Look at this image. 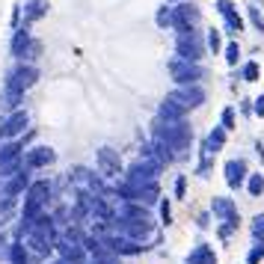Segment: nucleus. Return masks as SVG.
<instances>
[{
  "instance_id": "6",
  "label": "nucleus",
  "mask_w": 264,
  "mask_h": 264,
  "mask_svg": "<svg viewBox=\"0 0 264 264\" xmlns=\"http://www.w3.org/2000/svg\"><path fill=\"white\" fill-rule=\"evenodd\" d=\"M169 101L178 104V107H196V104H202V92L199 89H178Z\"/></svg>"
},
{
  "instance_id": "20",
  "label": "nucleus",
  "mask_w": 264,
  "mask_h": 264,
  "mask_svg": "<svg viewBox=\"0 0 264 264\" xmlns=\"http://www.w3.org/2000/svg\"><path fill=\"white\" fill-rule=\"evenodd\" d=\"M243 74H246V80H255V77H258V68H255V66H246V71H243Z\"/></svg>"
},
{
  "instance_id": "25",
  "label": "nucleus",
  "mask_w": 264,
  "mask_h": 264,
  "mask_svg": "<svg viewBox=\"0 0 264 264\" xmlns=\"http://www.w3.org/2000/svg\"><path fill=\"white\" fill-rule=\"evenodd\" d=\"M211 48H214V51L220 48V36H217V33H211Z\"/></svg>"
},
{
  "instance_id": "23",
  "label": "nucleus",
  "mask_w": 264,
  "mask_h": 264,
  "mask_svg": "<svg viewBox=\"0 0 264 264\" xmlns=\"http://www.w3.org/2000/svg\"><path fill=\"white\" fill-rule=\"evenodd\" d=\"M223 122H226V128H231V122H234V116H231V110L223 113Z\"/></svg>"
},
{
  "instance_id": "14",
  "label": "nucleus",
  "mask_w": 264,
  "mask_h": 264,
  "mask_svg": "<svg viewBox=\"0 0 264 264\" xmlns=\"http://www.w3.org/2000/svg\"><path fill=\"white\" fill-rule=\"evenodd\" d=\"M21 164H24V158H15V161H6V164H0V175H12V172H21Z\"/></svg>"
},
{
  "instance_id": "7",
  "label": "nucleus",
  "mask_w": 264,
  "mask_h": 264,
  "mask_svg": "<svg viewBox=\"0 0 264 264\" xmlns=\"http://www.w3.org/2000/svg\"><path fill=\"white\" fill-rule=\"evenodd\" d=\"M178 51L187 57V60H196L199 54H202V48H199V39L193 33L190 36H181V42H178Z\"/></svg>"
},
{
  "instance_id": "3",
  "label": "nucleus",
  "mask_w": 264,
  "mask_h": 264,
  "mask_svg": "<svg viewBox=\"0 0 264 264\" xmlns=\"http://www.w3.org/2000/svg\"><path fill=\"white\" fill-rule=\"evenodd\" d=\"M98 169L104 175H119L122 172V161L113 149H98Z\"/></svg>"
},
{
  "instance_id": "21",
  "label": "nucleus",
  "mask_w": 264,
  "mask_h": 264,
  "mask_svg": "<svg viewBox=\"0 0 264 264\" xmlns=\"http://www.w3.org/2000/svg\"><path fill=\"white\" fill-rule=\"evenodd\" d=\"M223 143V131H214L211 134V146H220Z\"/></svg>"
},
{
  "instance_id": "18",
  "label": "nucleus",
  "mask_w": 264,
  "mask_h": 264,
  "mask_svg": "<svg viewBox=\"0 0 264 264\" xmlns=\"http://www.w3.org/2000/svg\"><path fill=\"white\" fill-rule=\"evenodd\" d=\"M240 172H243V166H240V164H229V181H231V184H237V181H240Z\"/></svg>"
},
{
  "instance_id": "1",
  "label": "nucleus",
  "mask_w": 264,
  "mask_h": 264,
  "mask_svg": "<svg viewBox=\"0 0 264 264\" xmlns=\"http://www.w3.org/2000/svg\"><path fill=\"white\" fill-rule=\"evenodd\" d=\"M36 80H39V71L33 66H18L12 74H9V80H6V86L9 89H15V92H21L24 95V89H30Z\"/></svg>"
},
{
  "instance_id": "12",
  "label": "nucleus",
  "mask_w": 264,
  "mask_h": 264,
  "mask_svg": "<svg viewBox=\"0 0 264 264\" xmlns=\"http://www.w3.org/2000/svg\"><path fill=\"white\" fill-rule=\"evenodd\" d=\"M27 45H30V33H27V30H18L15 39H12V54H15V57H24Z\"/></svg>"
},
{
  "instance_id": "10",
  "label": "nucleus",
  "mask_w": 264,
  "mask_h": 264,
  "mask_svg": "<svg viewBox=\"0 0 264 264\" xmlns=\"http://www.w3.org/2000/svg\"><path fill=\"white\" fill-rule=\"evenodd\" d=\"M45 196H48V184H45V181L33 184V187H30V193H27V211H33V208H36V205H39Z\"/></svg>"
},
{
  "instance_id": "27",
  "label": "nucleus",
  "mask_w": 264,
  "mask_h": 264,
  "mask_svg": "<svg viewBox=\"0 0 264 264\" xmlns=\"http://www.w3.org/2000/svg\"><path fill=\"white\" fill-rule=\"evenodd\" d=\"M255 110H258V113H261V116H264V95H261V98H258V104H255Z\"/></svg>"
},
{
  "instance_id": "2",
  "label": "nucleus",
  "mask_w": 264,
  "mask_h": 264,
  "mask_svg": "<svg viewBox=\"0 0 264 264\" xmlns=\"http://www.w3.org/2000/svg\"><path fill=\"white\" fill-rule=\"evenodd\" d=\"M54 149H48V146H36V149H30L27 152V158H24V166H30V169H36V166H48L54 164Z\"/></svg>"
},
{
  "instance_id": "13",
  "label": "nucleus",
  "mask_w": 264,
  "mask_h": 264,
  "mask_svg": "<svg viewBox=\"0 0 264 264\" xmlns=\"http://www.w3.org/2000/svg\"><path fill=\"white\" fill-rule=\"evenodd\" d=\"M15 158H21V146H18V143H6V146H0V164L15 161Z\"/></svg>"
},
{
  "instance_id": "16",
  "label": "nucleus",
  "mask_w": 264,
  "mask_h": 264,
  "mask_svg": "<svg viewBox=\"0 0 264 264\" xmlns=\"http://www.w3.org/2000/svg\"><path fill=\"white\" fill-rule=\"evenodd\" d=\"M3 104H6V107H18V101H21V92H15V89H9V86H6V92H3Z\"/></svg>"
},
{
  "instance_id": "8",
  "label": "nucleus",
  "mask_w": 264,
  "mask_h": 264,
  "mask_svg": "<svg viewBox=\"0 0 264 264\" xmlns=\"http://www.w3.org/2000/svg\"><path fill=\"white\" fill-rule=\"evenodd\" d=\"M27 128V113H12L9 119H6V137H18V134Z\"/></svg>"
},
{
  "instance_id": "24",
  "label": "nucleus",
  "mask_w": 264,
  "mask_h": 264,
  "mask_svg": "<svg viewBox=\"0 0 264 264\" xmlns=\"http://www.w3.org/2000/svg\"><path fill=\"white\" fill-rule=\"evenodd\" d=\"M261 187H264V181H261V178H252V193H258Z\"/></svg>"
},
{
  "instance_id": "4",
  "label": "nucleus",
  "mask_w": 264,
  "mask_h": 264,
  "mask_svg": "<svg viewBox=\"0 0 264 264\" xmlns=\"http://www.w3.org/2000/svg\"><path fill=\"white\" fill-rule=\"evenodd\" d=\"M158 175V166L149 164V161H137L131 166V184H140V181H152Z\"/></svg>"
},
{
  "instance_id": "11",
  "label": "nucleus",
  "mask_w": 264,
  "mask_h": 264,
  "mask_svg": "<svg viewBox=\"0 0 264 264\" xmlns=\"http://www.w3.org/2000/svg\"><path fill=\"white\" fill-rule=\"evenodd\" d=\"M172 21H175V27H181V30H184L187 24H193V21H196V9H190V6H178V12H175V18H172Z\"/></svg>"
},
{
  "instance_id": "19",
  "label": "nucleus",
  "mask_w": 264,
  "mask_h": 264,
  "mask_svg": "<svg viewBox=\"0 0 264 264\" xmlns=\"http://www.w3.org/2000/svg\"><path fill=\"white\" fill-rule=\"evenodd\" d=\"M158 24H161V27H166V24H172V15H169L166 9H161V12H158Z\"/></svg>"
},
{
  "instance_id": "9",
  "label": "nucleus",
  "mask_w": 264,
  "mask_h": 264,
  "mask_svg": "<svg viewBox=\"0 0 264 264\" xmlns=\"http://www.w3.org/2000/svg\"><path fill=\"white\" fill-rule=\"evenodd\" d=\"M42 15H48V0H30V3H27V9H24L27 24H30V21H39Z\"/></svg>"
},
{
  "instance_id": "26",
  "label": "nucleus",
  "mask_w": 264,
  "mask_h": 264,
  "mask_svg": "<svg viewBox=\"0 0 264 264\" xmlns=\"http://www.w3.org/2000/svg\"><path fill=\"white\" fill-rule=\"evenodd\" d=\"M6 137V119H0V140Z\"/></svg>"
},
{
  "instance_id": "17",
  "label": "nucleus",
  "mask_w": 264,
  "mask_h": 264,
  "mask_svg": "<svg viewBox=\"0 0 264 264\" xmlns=\"http://www.w3.org/2000/svg\"><path fill=\"white\" fill-rule=\"evenodd\" d=\"M39 54H42V42H36V39H30V45H27L24 57H27V60H33V57H39ZM24 57H21V60H24Z\"/></svg>"
},
{
  "instance_id": "5",
  "label": "nucleus",
  "mask_w": 264,
  "mask_h": 264,
  "mask_svg": "<svg viewBox=\"0 0 264 264\" xmlns=\"http://www.w3.org/2000/svg\"><path fill=\"white\" fill-rule=\"evenodd\" d=\"M169 71H172L175 80H196L199 77V68L190 66V63H184V60H175V63L169 66Z\"/></svg>"
},
{
  "instance_id": "22",
  "label": "nucleus",
  "mask_w": 264,
  "mask_h": 264,
  "mask_svg": "<svg viewBox=\"0 0 264 264\" xmlns=\"http://www.w3.org/2000/svg\"><path fill=\"white\" fill-rule=\"evenodd\" d=\"M226 57H229V63H234V60H237V45H231L229 51H226Z\"/></svg>"
},
{
  "instance_id": "15",
  "label": "nucleus",
  "mask_w": 264,
  "mask_h": 264,
  "mask_svg": "<svg viewBox=\"0 0 264 264\" xmlns=\"http://www.w3.org/2000/svg\"><path fill=\"white\" fill-rule=\"evenodd\" d=\"M161 113H164L166 119H178V116H181V107H178V104H172V101H164Z\"/></svg>"
}]
</instances>
